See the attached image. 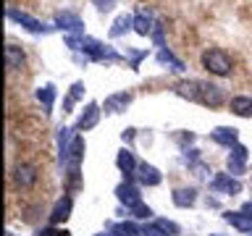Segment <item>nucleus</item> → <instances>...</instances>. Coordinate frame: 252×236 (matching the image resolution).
Returning a JSON list of instances; mask_svg holds the SVG:
<instances>
[{"label": "nucleus", "instance_id": "f257e3e1", "mask_svg": "<svg viewBox=\"0 0 252 236\" xmlns=\"http://www.w3.org/2000/svg\"><path fill=\"white\" fill-rule=\"evenodd\" d=\"M231 58L223 53V50H218V47H213V50H205L202 53V68H208L210 74H216V76H228L231 74Z\"/></svg>", "mask_w": 252, "mask_h": 236}, {"label": "nucleus", "instance_id": "f03ea898", "mask_svg": "<svg viewBox=\"0 0 252 236\" xmlns=\"http://www.w3.org/2000/svg\"><path fill=\"white\" fill-rule=\"evenodd\" d=\"M79 50L84 53V58L97 60V63H102V60H121L118 53H113L110 47L102 45L100 39H92V37H82V47H79Z\"/></svg>", "mask_w": 252, "mask_h": 236}, {"label": "nucleus", "instance_id": "7ed1b4c3", "mask_svg": "<svg viewBox=\"0 0 252 236\" xmlns=\"http://www.w3.org/2000/svg\"><path fill=\"white\" fill-rule=\"evenodd\" d=\"M205 108H220L223 105V89L210 82H197V100Z\"/></svg>", "mask_w": 252, "mask_h": 236}, {"label": "nucleus", "instance_id": "20e7f679", "mask_svg": "<svg viewBox=\"0 0 252 236\" xmlns=\"http://www.w3.org/2000/svg\"><path fill=\"white\" fill-rule=\"evenodd\" d=\"M8 19L16 21V24H21L24 29L34 31V34H45V31H50V27H45L42 21H37L34 16H29L27 11H19V8H8Z\"/></svg>", "mask_w": 252, "mask_h": 236}, {"label": "nucleus", "instance_id": "39448f33", "mask_svg": "<svg viewBox=\"0 0 252 236\" xmlns=\"http://www.w3.org/2000/svg\"><path fill=\"white\" fill-rule=\"evenodd\" d=\"M210 189L218 194H239L242 192V184L236 181V176H231V173H218V176H213L210 181Z\"/></svg>", "mask_w": 252, "mask_h": 236}, {"label": "nucleus", "instance_id": "423d86ee", "mask_svg": "<svg viewBox=\"0 0 252 236\" xmlns=\"http://www.w3.org/2000/svg\"><path fill=\"white\" fill-rule=\"evenodd\" d=\"M13 181H16V186H21V189L34 186L37 168H34V165H29V163H16L13 165Z\"/></svg>", "mask_w": 252, "mask_h": 236}, {"label": "nucleus", "instance_id": "0eeeda50", "mask_svg": "<svg viewBox=\"0 0 252 236\" xmlns=\"http://www.w3.org/2000/svg\"><path fill=\"white\" fill-rule=\"evenodd\" d=\"M55 27L66 29L68 34H82V31H84V21L79 19L76 13H71V11H61L58 16H55Z\"/></svg>", "mask_w": 252, "mask_h": 236}, {"label": "nucleus", "instance_id": "6e6552de", "mask_svg": "<svg viewBox=\"0 0 252 236\" xmlns=\"http://www.w3.org/2000/svg\"><path fill=\"white\" fill-rule=\"evenodd\" d=\"M100 121V105L97 102H90V105L84 108V113L79 116V121H76V131H90L94 129Z\"/></svg>", "mask_w": 252, "mask_h": 236}, {"label": "nucleus", "instance_id": "1a4fd4ad", "mask_svg": "<svg viewBox=\"0 0 252 236\" xmlns=\"http://www.w3.org/2000/svg\"><path fill=\"white\" fill-rule=\"evenodd\" d=\"M244 168H247V147L234 145L231 155H228V171H231L234 176H239V173H244Z\"/></svg>", "mask_w": 252, "mask_h": 236}, {"label": "nucleus", "instance_id": "9d476101", "mask_svg": "<svg viewBox=\"0 0 252 236\" xmlns=\"http://www.w3.org/2000/svg\"><path fill=\"white\" fill-rule=\"evenodd\" d=\"M137 181H139V184H145V186H158L163 181V176H160V171H158L155 165L139 163L137 165Z\"/></svg>", "mask_w": 252, "mask_h": 236}, {"label": "nucleus", "instance_id": "9b49d317", "mask_svg": "<svg viewBox=\"0 0 252 236\" xmlns=\"http://www.w3.org/2000/svg\"><path fill=\"white\" fill-rule=\"evenodd\" d=\"M71 207H74V200L66 194V197H61L58 202H55V207L50 212V226H58L63 223V220H68L71 218Z\"/></svg>", "mask_w": 252, "mask_h": 236}, {"label": "nucleus", "instance_id": "f8f14e48", "mask_svg": "<svg viewBox=\"0 0 252 236\" xmlns=\"http://www.w3.org/2000/svg\"><path fill=\"white\" fill-rule=\"evenodd\" d=\"M131 105V92H116L105 97V113H124Z\"/></svg>", "mask_w": 252, "mask_h": 236}, {"label": "nucleus", "instance_id": "ddd939ff", "mask_svg": "<svg viewBox=\"0 0 252 236\" xmlns=\"http://www.w3.org/2000/svg\"><path fill=\"white\" fill-rule=\"evenodd\" d=\"M116 194H118V200H121V202L126 205V210L142 202V197H139V189L134 186V184H129V181H126V184H118V186H116Z\"/></svg>", "mask_w": 252, "mask_h": 236}, {"label": "nucleus", "instance_id": "4468645a", "mask_svg": "<svg viewBox=\"0 0 252 236\" xmlns=\"http://www.w3.org/2000/svg\"><path fill=\"white\" fill-rule=\"evenodd\" d=\"M173 205L176 207H192V205L197 202V189L194 186H179V189H173Z\"/></svg>", "mask_w": 252, "mask_h": 236}, {"label": "nucleus", "instance_id": "2eb2a0df", "mask_svg": "<svg viewBox=\"0 0 252 236\" xmlns=\"http://www.w3.org/2000/svg\"><path fill=\"white\" fill-rule=\"evenodd\" d=\"M226 220L236 228V231H242V234H252V215H250V212H244V210L226 212Z\"/></svg>", "mask_w": 252, "mask_h": 236}, {"label": "nucleus", "instance_id": "dca6fc26", "mask_svg": "<svg viewBox=\"0 0 252 236\" xmlns=\"http://www.w3.org/2000/svg\"><path fill=\"white\" fill-rule=\"evenodd\" d=\"M210 137L216 139L218 145L234 147V145H236V139H239V131H236L234 126H218V129H213V131H210Z\"/></svg>", "mask_w": 252, "mask_h": 236}, {"label": "nucleus", "instance_id": "f3484780", "mask_svg": "<svg viewBox=\"0 0 252 236\" xmlns=\"http://www.w3.org/2000/svg\"><path fill=\"white\" fill-rule=\"evenodd\" d=\"M153 29H155L153 16H150L147 11H137V16H134V31L142 34V37H147V34H153Z\"/></svg>", "mask_w": 252, "mask_h": 236}, {"label": "nucleus", "instance_id": "a211bd4d", "mask_svg": "<svg viewBox=\"0 0 252 236\" xmlns=\"http://www.w3.org/2000/svg\"><path fill=\"white\" fill-rule=\"evenodd\" d=\"M82 94H84V82H74L71 89H68V94H66V100H63V113H71L74 105L82 100Z\"/></svg>", "mask_w": 252, "mask_h": 236}, {"label": "nucleus", "instance_id": "6ab92c4d", "mask_svg": "<svg viewBox=\"0 0 252 236\" xmlns=\"http://www.w3.org/2000/svg\"><path fill=\"white\" fill-rule=\"evenodd\" d=\"M5 66H8V71H19L24 66V50L21 47H16V45L5 47Z\"/></svg>", "mask_w": 252, "mask_h": 236}, {"label": "nucleus", "instance_id": "aec40b11", "mask_svg": "<svg viewBox=\"0 0 252 236\" xmlns=\"http://www.w3.org/2000/svg\"><path fill=\"white\" fill-rule=\"evenodd\" d=\"M116 165H118V171H121L124 176H131V173L137 171V160H134V155L129 152V149H121V152H118Z\"/></svg>", "mask_w": 252, "mask_h": 236}, {"label": "nucleus", "instance_id": "412c9836", "mask_svg": "<svg viewBox=\"0 0 252 236\" xmlns=\"http://www.w3.org/2000/svg\"><path fill=\"white\" fill-rule=\"evenodd\" d=\"M234 116H242V118H252V97H234L228 102Z\"/></svg>", "mask_w": 252, "mask_h": 236}, {"label": "nucleus", "instance_id": "4be33fe9", "mask_svg": "<svg viewBox=\"0 0 252 236\" xmlns=\"http://www.w3.org/2000/svg\"><path fill=\"white\" fill-rule=\"evenodd\" d=\"M37 100L42 102L45 113L50 116V113H53V102H55V87H53V84H45V87H39V89H37Z\"/></svg>", "mask_w": 252, "mask_h": 236}, {"label": "nucleus", "instance_id": "5701e85b", "mask_svg": "<svg viewBox=\"0 0 252 236\" xmlns=\"http://www.w3.org/2000/svg\"><path fill=\"white\" fill-rule=\"evenodd\" d=\"M129 27H134V16H129V13L118 16L113 21V27H110V37H121L124 31H129Z\"/></svg>", "mask_w": 252, "mask_h": 236}, {"label": "nucleus", "instance_id": "b1692460", "mask_svg": "<svg viewBox=\"0 0 252 236\" xmlns=\"http://www.w3.org/2000/svg\"><path fill=\"white\" fill-rule=\"evenodd\" d=\"M158 60H160L163 66H173V71H184V68H187L184 63H181V60H179V58H176V55H173L171 50H165V47H163L160 53H158Z\"/></svg>", "mask_w": 252, "mask_h": 236}, {"label": "nucleus", "instance_id": "393cba45", "mask_svg": "<svg viewBox=\"0 0 252 236\" xmlns=\"http://www.w3.org/2000/svg\"><path fill=\"white\" fill-rule=\"evenodd\" d=\"M110 234L113 236H142V228H137L131 220H126V223H116Z\"/></svg>", "mask_w": 252, "mask_h": 236}, {"label": "nucleus", "instance_id": "a878e982", "mask_svg": "<svg viewBox=\"0 0 252 236\" xmlns=\"http://www.w3.org/2000/svg\"><path fill=\"white\" fill-rule=\"evenodd\" d=\"M129 212H131L134 218H150V215H153V210H150L145 202H139V205H134V207H129Z\"/></svg>", "mask_w": 252, "mask_h": 236}, {"label": "nucleus", "instance_id": "bb28decb", "mask_svg": "<svg viewBox=\"0 0 252 236\" xmlns=\"http://www.w3.org/2000/svg\"><path fill=\"white\" fill-rule=\"evenodd\" d=\"M153 39H155V45L160 47V50L165 47V37H163V27H160V24H155V29H153Z\"/></svg>", "mask_w": 252, "mask_h": 236}, {"label": "nucleus", "instance_id": "cd10ccee", "mask_svg": "<svg viewBox=\"0 0 252 236\" xmlns=\"http://www.w3.org/2000/svg\"><path fill=\"white\" fill-rule=\"evenodd\" d=\"M142 236H168V234L155 223V226H145V228H142Z\"/></svg>", "mask_w": 252, "mask_h": 236}, {"label": "nucleus", "instance_id": "c85d7f7f", "mask_svg": "<svg viewBox=\"0 0 252 236\" xmlns=\"http://www.w3.org/2000/svg\"><path fill=\"white\" fill-rule=\"evenodd\" d=\"M158 226H160L165 234H179V226H176V223H171V220H165V218L158 220Z\"/></svg>", "mask_w": 252, "mask_h": 236}, {"label": "nucleus", "instance_id": "c756f323", "mask_svg": "<svg viewBox=\"0 0 252 236\" xmlns=\"http://www.w3.org/2000/svg\"><path fill=\"white\" fill-rule=\"evenodd\" d=\"M37 236H68V231H58V228H42V231H37Z\"/></svg>", "mask_w": 252, "mask_h": 236}, {"label": "nucleus", "instance_id": "7c9ffc66", "mask_svg": "<svg viewBox=\"0 0 252 236\" xmlns=\"http://www.w3.org/2000/svg\"><path fill=\"white\" fill-rule=\"evenodd\" d=\"M92 3L97 5V11H110L116 5V0H92Z\"/></svg>", "mask_w": 252, "mask_h": 236}, {"label": "nucleus", "instance_id": "2f4dec72", "mask_svg": "<svg viewBox=\"0 0 252 236\" xmlns=\"http://www.w3.org/2000/svg\"><path fill=\"white\" fill-rule=\"evenodd\" d=\"M176 139L181 142V145H187V142H192V139H194V134H179Z\"/></svg>", "mask_w": 252, "mask_h": 236}, {"label": "nucleus", "instance_id": "473e14b6", "mask_svg": "<svg viewBox=\"0 0 252 236\" xmlns=\"http://www.w3.org/2000/svg\"><path fill=\"white\" fill-rule=\"evenodd\" d=\"M121 139H124V142H131V139H134V129H126V131L121 134Z\"/></svg>", "mask_w": 252, "mask_h": 236}, {"label": "nucleus", "instance_id": "72a5a7b5", "mask_svg": "<svg viewBox=\"0 0 252 236\" xmlns=\"http://www.w3.org/2000/svg\"><path fill=\"white\" fill-rule=\"evenodd\" d=\"M242 210H244V212H250V215H252V202H247V205H244Z\"/></svg>", "mask_w": 252, "mask_h": 236}, {"label": "nucleus", "instance_id": "f704fd0d", "mask_svg": "<svg viewBox=\"0 0 252 236\" xmlns=\"http://www.w3.org/2000/svg\"><path fill=\"white\" fill-rule=\"evenodd\" d=\"M94 236H113V234H94Z\"/></svg>", "mask_w": 252, "mask_h": 236}, {"label": "nucleus", "instance_id": "c9c22d12", "mask_svg": "<svg viewBox=\"0 0 252 236\" xmlns=\"http://www.w3.org/2000/svg\"><path fill=\"white\" fill-rule=\"evenodd\" d=\"M213 236H218V234H213Z\"/></svg>", "mask_w": 252, "mask_h": 236}]
</instances>
